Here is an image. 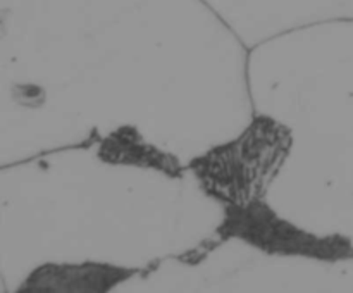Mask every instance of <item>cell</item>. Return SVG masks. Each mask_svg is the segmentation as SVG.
Segmentation results:
<instances>
[{"label": "cell", "mask_w": 353, "mask_h": 293, "mask_svg": "<svg viewBox=\"0 0 353 293\" xmlns=\"http://www.w3.org/2000/svg\"><path fill=\"white\" fill-rule=\"evenodd\" d=\"M248 45L276 34L353 17V0H203Z\"/></svg>", "instance_id": "6da1fadb"}]
</instances>
